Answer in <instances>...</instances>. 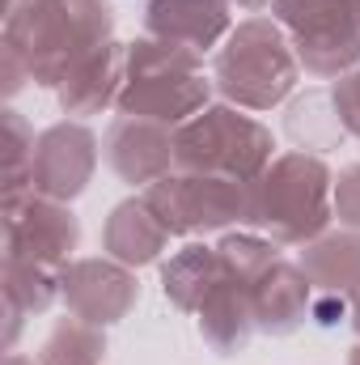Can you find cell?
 Masks as SVG:
<instances>
[{
  "mask_svg": "<svg viewBox=\"0 0 360 365\" xmlns=\"http://www.w3.org/2000/svg\"><path fill=\"white\" fill-rule=\"evenodd\" d=\"M102 357H106V327H93L68 314L43 340L38 365H102Z\"/></svg>",
  "mask_w": 360,
  "mask_h": 365,
  "instance_id": "cell-21",
  "label": "cell"
},
{
  "mask_svg": "<svg viewBox=\"0 0 360 365\" xmlns=\"http://www.w3.org/2000/svg\"><path fill=\"white\" fill-rule=\"evenodd\" d=\"M331 204H335V221H339L344 230H360V162L356 166H344V170L335 175V195H331Z\"/></svg>",
  "mask_w": 360,
  "mask_h": 365,
  "instance_id": "cell-24",
  "label": "cell"
},
{
  "mask_svg": "<svg viewBox=\"0 0 360 365\" xmlns=\"http://www.w3.org/2000/svg\"><path fill=\"white\" fill-rule=\"evenodd\" d=\"M301 272L318 297H352L360 289V230H327L301 251Z\"/></svg>",
  "mask_w": 360,
  "mask_h": 365,
  "instance_id": "cell-16",
  "label": "cell"
},
{
  "mask_svg": "<svg viewBox=\"0 0 360 365\" xmlns=\"http://www.w3.org/2000/svg\"><path fill=\"white\" fill-rule=\"evenodd\" d=\"M216 255H221L225 280H238V284L250 289V284L280 259V247H275L271 238H263L259 230H250V234H225V238L216 242Z\"/></svg>",
  "mask_w": 360,
  "mask_h": 365,
  "instance_id": "cell-22",
  "label": "cell"
},
{
  "mask_svg": "<svg viewBox=\"0 0 360 365\" xmlns=\"http://www.w3.org/2000/svg\"><path fill=\"white\" fill-rule=\"evenodd\" d=\"M60 302L68 306L73 319H85L93 327H110L136 310L140 280H136V268H127L110 255L73 259L60 268Z\"/></svg>",
  "mask_w": 360,
  "mask_h": 365,
  "instance_id": "cell-9",
  "label": "cell"
},
{
  "mask_svg": "<svg viewBox=\"0 0 360 365\" xmlns=\"http://www.w3.org/2000/svg\"><path fill=\"white\" fill-rule=\"evenodd\" d=\"M97 136L81 119L51 123L34 140V162H30V191L51 195V200H77L90 187L97 170Z\"/></svg>",
  "mask_w": 360,
  "mask_h": 365,
  "instance_id": "cell-10",
  "label": "cell"
},
{
  "mask_svg": "<svg viewBox=\"0 0 360 365\" xmlns=\"http://www.w3.org/2000/svg\"><path fill=\"white\" fill-rule=\"evenodd\" d=\"M301 81V60L275 17H246L229 30L212 60V86L242 110H271Z\"/></svg>",
  "mask_w": 360,
  "mask_h": 365,
  "instance_id": "cell-3",
  "label": "cell"
},
{
  "mask_svg": "<svg viewBox=\"0 0 360 365\" xmlns=\"http://www.w3.org/2000/svg\"><path fill=\"white\" fill-rule=\"evenodd\" d=\"M110 34V0H17L4 13V47L26 60L30 81L43 90H55Z\"/></svg>",
  "mask_w": 360,
  "mask_h": 365,
  "instance_id": "cell-1",
  "label": "cell"
},
{
  "mask_svg": "<svg viewBox=\"0 0 360 365\" xmlns=\"http://www.w3.org/2000/svg\"><path fill=\"white\" fill-rule=\"evenodd\" d=\"M335 175L318 153L288 149L250 182V230L275 247H305L335 221Z\"/></svg>",
  "mask_w": 360,
  "mask_h": 365,
  "instance_id": "cell-2",
  "label": "cell"
},
{
  "mask_svg": "<svg viewBox=\"0 0 360 365\" xmlns=\"http://www.w3.org/2000/svg\"><path fill=\"white\" fill-rule=\"evenodd\" d=\"M233 9H246V13H259V9H268L271 0H229Z\"/></svg>",
  "mask_w": 360,
  "mask_h": 365,
  "instance_id": "cell-28",
  "label": "cell"
},
{
  "mask_svg": "<svg viewBox=\"0 0 360 365\" xmlns=\"http://www.w3.org/2000/svg\"><path fill=\"white\" fill-rule=\"evenodd\" d=\"M348 319H352V331L360 336V289L348 297Z\"/></svg>",
  "mask_w": 360,
  "mask_h": 365,
  "instance_id": "cell-27",
  "label": "cell"
},
{
  "mask_svg": "<svg viewBox=\"0 0 360 365\" xmlns=\"http://www.w3.org/2000/svg\"><path fill=\"white\" fill-rule=\"evenodd\" d=\"M4 365H34V361H30V357H21V353H9V357H4Z\"/></svg>",
  "mask_w": 360,
  "mask_h": 365,
  "instance_id": "cell-29",
  "label": "cell"
},
{
  "mask_svg": "<svg viewBox=\"0 0 360 365\" xmlns=\"http://www.w3.org/2000/svg\"><path fill=\"white\" fill-rule=\"evenodd\" d=\"M348 365H360V344L352 349V353H348Z\"/></svg>",
  "mask_w": 360,
  "mask_h": 365,
  "instance_id": "cell-30",
  "label": "cell"
},
{
  "mask_svg": "<svg viewBox=\"0 0 360 365\" xmlns=\"http://www.w3.org/2000/svg\"><path fill=\"white\" fill-rule=\"evenodd\" d=\"M81 242V221L64 200L38 195V191H13L4 195V255L64 268L73 264V251Z\"/></svg>",
  "mask_w": 360,
  "mask_h": 365,
  "instance_id": "cell-8",
  "label": "cell"
},
{
  "mask_svg": "<svg viewBox=\"0 0 360 365\" xmlns=\"http://www.w3.org/2000/svg\"><path fill=\"white\" fill-rule=\"evenodd\" d=\"M352 13H356V21H360V0H352Z\"/></svg>",
  "mask_w": 360,
  "mask_h": 365,
  "instance_id": "cell-31",
  "label": "cell"
},
{
  "mask_svg": "<svg viewBox=\"0 0 360 365\" xmlns=\"http://www.w3.org/2000/svg\"><path fill=\"white\" fill-rule=\"evenodd\" d=\"M271 158H275L271 128L233 102L203 106L199 115L174 128V170L229 175L250 182L271 166Z\"/></svg>",
  "mask_w": 360,
  "mask_h": 365,
  "instance_id": "cell-5",
  "label": "cell"
},
{
  "mask_svg": "<svg viewBox=\"0 0 360 365\" xmlns=\"http://www.w3.org/2000/svg\"><path fill=\"white\" fill-rule=\"evenodd\" d=\"M123 73H127V47L123 43H102L97 51H90L60 86H55V98H60V110L73 115V119H90V115H102L106 106L119 102V90H123Z\"/></svg>",
  "mask_w": 360,
  "mask_h": 365,
  "instance_id": "cell-15",
  "label": "cell"
},
{
  "mask_svg": "<svg viewBox=\"0 0 360 365\" xmlns=\"http://www.w3.org/2000/svg\"><path fill=\"white\" fill-rule=\"evenodd\" d=\"M221 280H225L221 255L216 247H203V242H186L179 255H170V264H162V289L170 306L182 314H199V306Z\"/></svg>",
  "mask_w": 360,
  "mask_h": 365,
  "instance_id": "cell-18",
  "label": "cell"
},
{
  "mask_svg": "<svg viewBox=\"0 0 360 365\" xmlns=\"http://www.w3.org/2000/svg\"><path fill=\"white\" fill-rule=\"evenodd\" d=\"M309 306H314V284L292 259H275L250 284V310L263 336H292L309 319Z\"/></svg>",
  "mask_w": 360,
  "mask_h": 365,
  "instance_id": "cell-14",
  "label": "cell"
},
{
  "mask_svg": "<svg viewBox=\"0 0 360 365\" xmlns=\"http://www.w3.org/2000/svg\"><path fill=\"white\" fill-rule=\"evenodd\" d=\"M195 323H199V336H203V344L212 353H221V357L246 353L250 336L259 331L255 327V310H250V289L238 284V280H221L208 293V302L199 306Z\"/></svg>",
  "mask_w": 360,
  "mask_h": 365,
  "instance_id": "cell-17",
  "label": "cell"
},
{
  "mask_svg": "<svg viewBox=\"0 0 360 365\" xmlns=\"http://www.w3.org/2000/svg\"><path fill=\"white\" fill-rule=\"evenodd\" d=\"M170 225L157 217V208L144 195H127L110 208L106 225H102V251L127 268H149L166 255L170 247Z\"/></svg>",
  "mask_w": 360,
  "mask_h": 365,
  "instance_id": "cell-13",
  "label": "cell"
},
{
  "mask_svg": "<svg viewBox=\"0 0 360 365\" xmlns=\"http://www.w3.org/2000/svg\"><path fill=\"white\" fill-rule=\"evenodd\" d=\"M4 306L21 310L26 319L47 314L60 297V272L43 268V264H26V259H9L4 255V284H0Z\"/></svg>",
  "mask_w": 360,
  "mask_h": 365,
  "instance_id": "cell-20",
  "label": "cell"
},
{
  "mask_svg": "<svg viewBox=\"0 0 360 365\" xmlns=\"http://www.w3.org/2000/svg\"><path fill=\"white\" fill-rule=\"evenodd\" d=\"M301 68L309 77H344L360 64V21L352 0H271Z\"/></svg>",
  "mask_w": 360,
  "mask_h": 365,
  "instance_id": "cell-6",
  "label": "cell"
},
{
  "mask_svg": "<svg viewBox=\"0 0 360 365\" xmlns=\"http://www.w3.org/2000/svg\"><path fill=\"white\" fill-rule=\"evenodd\" d=\"M331 102H335V115H339L344 132L360 140V68L344 73V77H335V86H331Z\"/></svg>",
  "mask_w": 360,
  "mask_h": 365,
  "instance_id": "cell-25",
  "label": "cell"
},
{
  "mask_svg": "<svg viewBox=\"0 0 360 365\" xmlns=\"http://www.w3.org/2000/svg\"><path fill=\"white\" fill-rule=\"evenodd\" d=\"M229 0H144V30L149 38L203 56L229 38Z\"/></svg>",
  "mask_w": 360,
  "mask_h": 365,
  "instance_id": "cell-12",
  "label": "cell"
},
{
  "mask_svg": "<svg viewBox=\"0 0 360 365\" xmlns=\"http://www.w3.org/2000/svg\"><path fill=\"white\" fill-rule=\"evenodd\" d=\"M309 319H314L318 327H335L339 319H348V297H318V293H314Z\"/></svg>",
  "mask_w": 360,
  "mask_h": 365,
  "instance_id": "cell-26",
  "label": "cell"
},
{
  "mask_svg": "<svg viewBox=\"0 0 360 365\" xmlns=\"http://www.w3.org/2000/svg\"><path fill=\"white\" fill-rule=\"evenodd\" d=\"M284 132L297 140V149L305 153H327V149H339L348 140L339 115H335V102L331 90H305L288 102V115H284Z\"/></svg>",
  "mask_w": 360,
  "mask_h": 365,
  "instance_id": "cell-19",
  "label": "cell"
},
{
  "mask_svg": "<svg viewBox=\"0 0 360 365\" xmlns=\"http://www.w3.org/2000/svg\"><path fill=\"white\" fill-rule=\"evenodd\" d=\"M250 182L229 179V175L174 170V175L157 179L153 187H144V200L157 208V217L170 225V234L191 238V234L229 230L233 221L250 225Z\"/></svg>",
  "mask_w": 360,
  "mask_h": 365,
  "instance_id": "cell-7",
  "label": "cell"
},
{
  "mask_svg": "<svg viewBox=\"0 0 360 365\" xmlns=\"http://www.w3.org/2000/svg\"><path fill=\"white\" fill-rule=\"evenodd\" d=\"M212 77L203 73V56L162 43V38H136L127 43V73L119 90V115L157 119L179 128L203 106H212Z\"/></svg>",
  "mask_w": 360,
  "mask_h": 365,
  "instance_id": "cell-4",
  "label": "cell"
},
{
  "mask_svg": "<svg viewBox=\"0 0 360 365\" xmlns=\"http://www.w3.org/2000/svg\"><path fill=\"white\" fill-rule=\"evenodd\" d=\"M34 128L9 106L4 110V195L30 191V162H34Z\"/></svg>",
  "mask_w": 360,
  "mask_h": 365,
  "instance_id": "cell-23",
  "label": "cell"
},
{
  "mask_svg": "<svg viewBox=\"0 0 360 365\" xmlns=\"http://www.w3.org/2000/svg\"><path fill=\"white\" fill-rule=\"evenodd\" d=\"M106 166L132 187H153L157 179L174 175V128L157 119H136L119 115L106 128L102 140Z\"/></svg>",
  "mask_w": 360,
  "mask_h": 365,
  "instance_id": "cell-11",
  "label": "cell"
}]
</instances>
